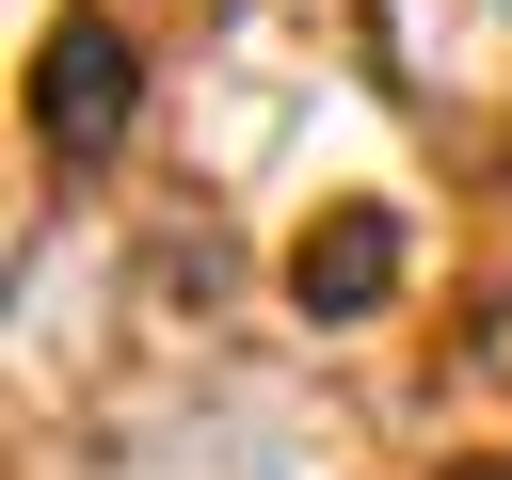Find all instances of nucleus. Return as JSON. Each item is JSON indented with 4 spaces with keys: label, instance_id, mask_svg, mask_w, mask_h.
I'll return each mask as SVG.
<instances>
[{
    "label": "nucleus",
    "instance_id": "nucleus-1",
    "mask_svg": "<svg viewBox=\"0 0 512 480\" xmlns=\"http://www.w3.org/2000/svg\"><path fill=\"white\" fill-rule=\"evenodd\" d=\"M128 112H144V48L96 32V16H64V32L32 48V128H48L64 160H96V144H128Z\"/></svg>",
    "mask_w": 512,
    "mask_h": 480
},
{
    "label": "nucleus",
    "instance_id": "nucleus-2",
    "mask_svg": "<svg viewBox=\"0 0 512 480\" xmlns=\"http://www.w3.org/2000/svg\"><path fill=\"white\" fill-rule=\"evenodd\" d=\"M400 272H416V240H400V208H368V192H336V208L288 240V304H304V320H384Z\"/></svg>",
    "mask_w": 512,
    "mask_h": 480
},
{
    "label": "nucleus",
    "instance_id": "nucleus-3",
    "mask_svg": "<svg viewBox=\"0 0 512 480\" xmlns=\"http://www.w3.org/2000/svg\"><path fill=\"white\" fill-rule=\"evenodd\" d=\"M448 480H512V464H496V448H464V464H448Z\"/></svg>",
    "mask_w": 512,
    "mask_h": 480
}]
</instances>
